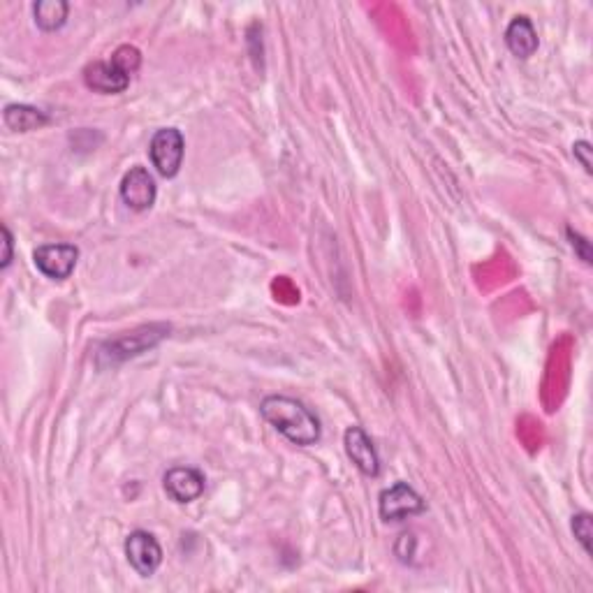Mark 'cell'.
Masks as SVG:
<instances>
[{"mask_svg":"<svg viewBox=\"0 0 593 593\" xmlns=\"http://www.w3.org/2000/svg\"><path fill=\"white\" fill-rule=\"evenodd\" d=\"M260 413L290 443L309 448V445H316L320 441V420L299 399L285 397V394H272V397L262 399Z\"/></svg>","mask_w":593,"mask_h":593,"instance_id":"1","label":"cell"},{"mask_svg":"<svg viewBox=\"0 0 593 593\" xmlns=\"http://www.w3.org/2000/svg\"><path fill=\"white\" fill-rule=\"evenodd\" d=\"M427 510V503L408 482H397L380 492L378 512L383 522H401V519L422 515Z\"/></svg>","mask_w":593,"mask_h":593,"instance_id":"2","label":"cell"},{"mask_svg":"<svg viewBox=\"0 0 593 593\" xmlns=\"http://www.w3.org/2000/svg\"><path fill=\"white\" fill-rule=\"evenodd\" d=\"M183 151H186V142L177 128H163L153 135L149 156L160 177H177L183 163Z\"/></svg>","mask_w":593,"mask_h":593,"instance_id":"3","label":"cell"},{"mask_svg":"<svg viewBox=\"0 0 593 593\" xmlns=\"http://www.w3.org/2000/svg\"><path fill=\"white\" fill-rule=\"evenodd\" d=\"M79 260V248L72 244H45L38 246L33 253V262L40 274L51 281H65L75 272Z\"/></svg>","mask_w":593,"mask_h":593,"instance_id":"4","label":"cell"},{"mask_svg":"<svg viewBox=\"0 0 593 593\" xmlns=\"http://www.w3.org/2000/svg\"><path fill=\"white\" fill-rule=\"evenodd\" d=\"M170 327L165 325H151V327H142L133 334H123L119 339L109 341L105 348H102L100 357H109V362H123L128 357H135L139 353H144L146 348L156 346V343L167 336Z\"/></svg>","mask_w":593,"mask_h":593,"instance_id":"5","label":"cell"},{"mask_svg":"<svg viewBox=\"0 0 593 593\" xmlns=\"http://www.w3.org/2000/svg\"><path fill=\"white\" fill-rule=\"evenodd\" d=\"M123 547H126L128 563L139 577L156 575L160 563H163V549L149 531H133Z\"/></svg>","mask_w":593,"mask_h":593,"instance_id":"6","label":"cell"},{"mask_svg":"<svg viewBox=\"0 0 593 593\" xmlns=\"http://www.w3.org/2000/svg\"><path fill=\"white\" fill-rule=\"evenodd\" d=\"M156 179L146 167H130L121 181V200L133 211H149L156 204Z\"/></svg>","mask_w":593,"mask_h":593,"instance_id":"7","label":"cell"},{"mask_svg":"<svg viewBox=\"0 0 593 593\" xmlns=\"http://www.w3.org/2000/svg\"><path fill=\"white\" fill-rule=\"evenodd\" d=\"M343 445H346V455L353 461L357 471L366 478H376L380 473V457L369 434L362 427H348L343 434Z\"/></svg>","mask_w":593,"mask_h":593,"instance_id":"8","label":"cell"},{"mask_svg":"<svg viewBox=\"0 0 593 593\" xmlns=\"http://www.w3.org/2000/svg\"><path fill=\"white\" fill-rule=\"evenodd\" d=\"M204 475L197 468L174 466L165 473L163 487L167 496L177 503H193L204 494Z\"/></svg>","mask_w":593,"mask_h":593,"instance_id":"9","label":"cell"},{"mask_svg":"<svg viewBox=\"0 0 593 593\" xmlns=\"http://www.w3.org/2000/svg\"><path fill=\"white\" fill-rule=\"evenodd\" d=\"M84 84L95 93L116 95L130 86V75L114 61H95L84 68Z\"/></svg>","mask_w":593,"mask_h":593,"instance_id":"10","label":"cell"},{"mask_svg":"<svg viewBox=\"0 0 593 593\" xmlns=\"http://www.w3.org/2000/svg\"><path fill=\"white\" fill-rule=\"evenodd\" d=\"M505 45L517 58H531L538 51V33L533 28L531 19L524 14H517L505 28Z\"/></svg>","mask_w":593,"mask_h":593,"instance_id":"11","label":"cell"},{"mask_svg":"<svg viewBox=\"0 0 593 593\" xmlns=\"http://www.w3.org/2000/svg\"><path fill=\"white\" fill-rule=\"evenodd\" d=\"M3 121L12 133H33V130L47 126L49 116L38 107L17 105V102H14V105L5 107Z\"/></svg>","mask_w":593,"mask_h":593,"instance_id":"12","label":"cell"},{"mask_svg":"<svg viewBox=\"0 0 593 593\" xmlns=\"http://www.w3.org/2000/svg\"><path fill=\"white\" fill-rule=\"evenodd\" d=\"M68 12L70 5L65 0H40V3L33 5L35 24L45 33H54L58 28H63L65 21H68Z\"/></svg>","mask_w":593,"mask_h":593,"instance_id":"13","label":"cell"},{"mask_svg":"<svg viewBox=\"0 0 593 593\" xmlns=\"http://www.w3.org/2000/svg\"><path fill=\"white\" fill-rule=\"evenodd\" d=\"M112 61L119 65L123 72L135 75V72L139 70V65H142V54H139V49L133 45H121L112 54Z\"/></svg>","mask_w":593,"mask_h":593,"instance_id":"14","label":"cell"},{"mask_svg":"<svg viewBox=\"0 0 593 593\" xmlns=\"http://www.w3.org/2000/svg\"><path fill=\"white\" fill-rule=\"evenodd\" d=\"M573 533L577 543L584 547V552L591 554V538H593V526H591V515L589 512H580V515L573 517Z\"/></svg>","mask_w":593,"mask_h":593,"instance_id":"15","label":"cell"},{"mask_svg":"<svg viewBox=\"0 0 593 593\" xmlns=\"http://www.w3.org/2000/svg\"><path fill=\"white\" fill-rule=\"evenodd\" d=\"M568 239H570V244H573V248L577 251V255L582 258L584 265H591L593 258H591V244H589V241L584 239L580 232H573V230H568Z\"/></svg>","mask_w":593,"mask_h":593,"instance_id":"16","label":"cell"},{"mask_svg":"<svg viewBox=\"0 0 593 593\" xmlns=\"http://www.w3.org/2000/svg\"><path fill=\"white\" fill-rule=\"evenodd\" d=\"M573 153H575V158L580 160V165L584 167V172L591 174L593 172V160H591L593 149H591V144L587 142V139H580V142H575L573 144Z\"/></svg>","mask_w":593,"mask_h":593,"instance_id":"17","label":"cell"},{"mask_svg":"<svg viewBox=\"0 0 593 593\" xmlns=\"http://www.w3.org/2000/svg\"><path fill=\"white\" fill-rule=\"evenodd\" d=\"M399 543L406 545V552H399V561L401 563H411L413 556H415V536L413 533H401L399 536Z\"/></svg>","mask_w":593,"mask_h":593,"instance_id":"18","label":"cell"},{"mask_svg":"<svg viewBox=\"0 0 593 593\" xmlns=\"http://www.w3.org/2000/svg\"><path fill=\"white\" fill-rule=\"evenodd\" d=\"M3 246H5V253H3V260H0V269H7L12 262V234L5 225H3Z\"/></svg>","mask_w":593,"mask_h":593,"instance_id":"19","label":"cell"}]
</instances>
